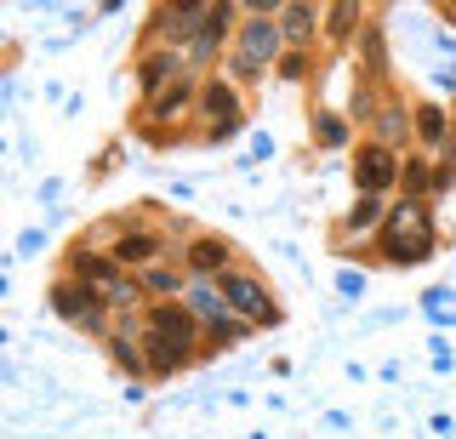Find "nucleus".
Instances as JSON below:
<instances>
[{
    "mask_svg": "<svg viewBox=\"0 0 456 439\" xmlns=\"http://www.w3.org/2000/svg\"><path fill=\"white\" fill-rule=\"evenodd\" d=\"M280 23L274 18H251L246 23V29H240V75H256V69H268V63H274V52H280Z\"/></svg>",
    "mask_w": 456,
    "mask_h": 439,
    "instance_id": "20e7f679",
    "label": "nucleus"
},
{
    "mask_svg": "<svg viewBox=\"0 0 456 439\" xmlns=\"http://www.w3.org/2000/svg\"><path fill=\"white\" fill-rule=\"evenodd\" d=\"M206 6H211V0H166L160 29H166V35H194V23L206 18Z\"/></svg>",
    "mask_w": 456,
    "mask_h": 439,
    "instance_id": "1a4fd4ad",
    "label": "nucleus"
},
{
    "mask_svg": "<svg viewBox=\"0 0 456 439\" xmlns=\"http://www.w3.org/2000/svg\"><path fill=\"white\" fill-rule=\"evenodd\" d=\"M154 251H160V240H154L149 229H132L120 246H114V263H149Z\"/></svg>",
    "mask_w": 456,
    "mask_h": 439,
    "instance_id": "4468645a",
    "label": "nucleus"
},
{
    "mask_svg": "<svg viewBox=\"0 0 456 439\" xmlns=\"http://www.w3.org/2000/svg\"><path fill=\"white\" fill-rule=\"evenodd\" d=\"M280 35L297 40V46L314 40V6H308V0H285V6H280Z\"/></svg>",
    "mask_w": 456,
    "mask_h": 439,
    "instance_id": "9d476101",
    "label": "nucleus"
},
{
    "mask_svg": "<svg viewBox=\"0 0 456 439\" xmlns=\"http://www.w3.org/2000/svg\"><path fill=\"white\" fill-rule=\"evenodd\" d=\"M200 320L183 297H166V303L149 308V331H142V360H149L154 377H171L200 354Z\"/></svg>",
    "mask_w": 456,
    "mask_h": 439,
    "instance_id": "f257e3e1",
    "label": "nucleus"
},
{
    "mask_svg": "<svg viewBox=\"0 0 456 439\" xmlns=\"http://www.w3.org/2000/svg\"><path fill=\"white\" fill-rule=\"evenodd\" d=\"M354 29H360V0H331V18H325V35L337 40H354Z\"/></svg>",
    "mask_w": 456,
    "mask_h": 439,
    "instance_id": "ddd939ff",
    "label": "nucleus"
},
{
    "mask_svg": "<svg viewBox=\"0 0 456 439\" xmlns=\"http://www.w3.org/2000/svg\"><path fill=\"white\" fill-rule=\"evenodd\" d=\"M445 6H451V12H456V0H445Z\"/></svg>",
    "mask_w": 456,
    "mask_h": 439,
    "instance_id": "4be33fe9",
    "label": "nucleus"
},
{
    "mask_svg": "<svg viewBox=\"0 0 456 439\" xmlns=\"http://www.w3.org/2000/svg\"><path fill=\"white\" fill-rule=\"evenodd\" d=\"M417 132L428 137V143H439V137H445V115H439L434 103H422V109H417Z\"/></svg>",
    "mask_w": 456,
    "mask_h": 439,
    "instance_id": "f3484780",
    "label": "nucleus"
},
{
    "mask_svg": "<svg viewBox=\"0 0 456 439\" xmlns=\"http://www.w3.org/2000/svg\"><path fill=\"white\" fill-rule=\"evenodd\" d=\"M223 268H228V246H223V240H194V246H189V274L194 280H217Z\"/></svg>",
    "mask_w": 456,
    "mask_h": 439,
    "instance_id": "6e6552de",
    "label": "nucleus"
},
{
    "mask_svg": "<svg viewBox=\"0 0 456 439\" xmlns=\"http://www.w3.org/2000/svg\"><path fill=\"white\" fill-rule=\"evenodd\" d=\"M228 23H234V6H228V0H211L206 18L194 23V46H189V58H217V46H223Z\"/></svg>",
    "mask_w": 456,
    "mask_h": 439,
    "instance_id": "423d86ee",
    "label": "nucleus"
},
{
    "mask_svg": "<svg viewBox=\"0 0 456 439\" xmlns=\"http://www.w3.org/2000/svg\"><path fill=\"white\" fill-rule=\"evenodd\" d=\"M240 6H246L251 18H274V12L285 6V0H240Z\"/></svg>",
    "mask_w": 456,
    "mask_h": 439,
    "instance_id": "aec40b11",
    "label": "nucleus"
},
{
    "mask_svg": "<svg viewBox=\"0 0 456 439\" xmlns=\"http://www.w3.org/2000/svg\"><path fill=\"white\" fill-rule=\"evenodd\" d=\"M200 97H206V115L211 120H240V92L228 86V80H211Z\"/></svg>",
    "mask_w": 456,
    "mask_h": 439,
    "instance_id": "f8f14e48",
    "label": "nucleus"
},
{
    "mask_svg": "<svg viewBox=\"0 0 456 439\" xmlns=\"http://www.w3.org/2000/svg\"><path fill=\"white\" fill-rule=\"evenodd\" d=\"M405 183H411V194H422V183H428V172H422V166H405Z\"/></svg>",
    "mask_w": 456,
    "mask_h": 439,
    "instance_id": "412c9836",
    "label": "nucleus"
},
{
    "mask_svg": "<svg viewBox=\"0 0 456 439\" xmlns=\"http://www.w3.org/2000/svg\"><path fill=\"white\" fill-rule=\"evenodd\" d=\"M57 308H63L69 320H86V325L103 320V308H97V291L86 286V280H69V286H57Z\"/></svg>",
    "mask_w": 456,
    "mask_h": 439,
    "instance_id": "0eeeda50",
    "label": "nucleus"
},
{
    "mask_svg": "<svg viewBox=\"0 0 456 439\" xmlns=\"http://www.w3.org/2000/svg\"><path fill=\"white\" fill-rule=\"evenodd\" d=\"M280 75H285V80H303V75H308V58H303V52H291V58L280 63Z\"/></svg>",
    "mask_w": 456,
    "mask_h": 439,
    "instance_id": "6ab92c4d",
    "label": "nucleus"
},
{
    "mask_svg": "<svg viewBox=\"0 0 456 439\" xmlns=\"http://www.w3.org/2000/svg\"><path fill=\"white\" fill-rule=\"evenodd\" d=\"M189 103H194V86H189V80H177V86L154 92V103H149V120H171V115H183Z\"/></svg>",
    "mask_w": 456,
    "mask_h": 439,
    "instance_id": "9b49d317",
    "label": "nucleus"
},
{
    "mask_svg": "<svg viewBox=\"0 0 456 439\" xmlns=\"http://www.w3.org/2000/svg\"><path fill=\"white\" fill-rule=\"evenodd\" d=\"M377 217H382V194H360V206H354V217H348V234L370 229Z\"/></svg>",
    "mask_w": 456,
    "mask_h": 439,
    "instance_id": "2eb2a0df",
    "label": "nucleus"
},
{
    "mask_svg": "<svg viewBox=\"0 0 456 439\" xmlns=\"http://www.w3.org/2000/svg\"><path fill=\"white\" fill-rule=\"evenodd\" d=\"M142 286H149L154 297H177L183 291V274H171V268H149V274H142Z\"/></svg>",
    "mask_w": 456,
    "mask_h": 439,
    "instance_id": "dca6fc26",
    "label": "nucleus"
},
{
    "mask_svg": "<svg viewBox=\"0 0 456 439\" xmlns=\"http://www.w3.org/2000/svg\"><path fill=\"white\" fill-rule=\"evenodd\" d=\"M320 137H325V149H342V137H348V132H342L337 115H320Z\"/></svg>",
    "mask_w": 456,
    "mask_h": 439,
    "instance_id": "a211bd4d",
    "label": "nucleus"
},
{
    "mask_svg": "<svg viewBox=\"0 0 456 439\" xmlns=\"http://www.w3.org/2000/svg\"><path fill=\"white\" fill-rule=\"evenodd\" d=\"M354 183H360V194H388L399 183V160L388 143H365L360 160H354Z\"/></svg>",
    "mask_w": 456,
    "mask_h": 439,
    "instance_id": "39448f33",
    "label": "nucleus"
},
{
    "mask_svg": "<svg viewBox=\"0 0 456 439\" xmlns=\"http://www.w3.org/2000/svg\"><path fill=\"white\" fill-rule=\"evenodd\" d=\"M217 291H223V303L234 308L240 320H251V325H280L274 297H268L263 280L246 274V268H223V274H217Z\"/></svg>",
    "mask_w": 456,
    "mask_h": 439,
    "instance_id": "7ed1b4c3",
    "label": "nucleus"
},
{
    "mask_svg": "<svg viewBox=\"0 0 456 439\" xmlns=\"http://www.w3.org/2000/svg\"><path fill=\"white\" fill-rule=\"evenodd\" d=\"M434 251V223H428L422 206H399L388 223H382V257L388 263H422Z\"/></svg>",
    "mask_w": 456,
    "mask_h": 439,
    "instance_id": "f03ea898",
    "label": "nucleus"
}]
</instances>
